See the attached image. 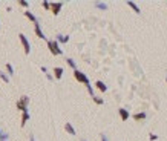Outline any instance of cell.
Instances as JSON below:
<instances>
[{
	"mask_svg": "<svg viewBox=\"0 0 167 141\" xmlns=\"http://www.w3.org/2000/svg\"><path fill=\"white\" fill-rule=\"evenodd\" d=\"M48 48H49L52 55H61L63 54V49L58 46V42L57 40H48Z\"/></svg>",
	"mask_w": 167,
	"mask_h": 141,
	"instance_id": "1",
	"label": "cell"
},
{
	"mask_svg": "<svg viewBox=\"0 0 167 141\" xmlns=\"http://www.w3.org/2000/svg\"><path fill=\"white\" fill-rule=\"evenodd\" d=\"M74 77H75V80H77V81L83 83V85H85V86H87V85H89V78H87V75H86L85 72H81V70L75 69V70H74Z\"/></svg>",
	"mask_w": 167,
	"mask_h": 141,
	"instance_id": "2",
	"label": "cell"
},
{
	"mask_svg": "<svg viewBox=\"0 0 167 141\" xmlns=\"http://www.w3.org/2000/svg\"><path fill=\"white\" fill-rule=\"evenodd\" d=\"M28 103H29V97L23 95L19 101H17V109L21 112H28Z\"/></svg>",
	"mask_w": 167,
	"mask_h": 141,
	"instance_id": "3",
	"label": "cell"
},
{
	"mask_svg": "<svg viewBox=\"0 0 167 141\" xmlns=\"http://www.w3.org/2000/svg\"><path fill=\"white\" fill-rule=\"evenodd\" d=\"M61 8H63V3H61V2H52L51 6H49V11L54 15H58L60 11H61Z\"/></svg>",
	"mask_w": 167,
	"mask_h": 141,
	"instance_id": "4",
	"label": "cell"
},
{
	"mask_svg": "<svg viewBox=\"0 0 167 141\" xmlns=\"http://www.w3.org/2000/svg\"><path fill=\"white\" fill-rule=\"evenodd\" d=\"M19 38H20V42H21V45H23V49H25V54L28 55L29 52H31V45H29V42H28V38H26V35L25 34H19Z\"/></svg>",
	"mask_w": 167,
	"mask_h": 141,
	"instance_id": "5",
	"label": "cell"
},
{
	"mask_svg": "<svg viewBox=\"0 0 167 141\" xmlns=\"http://www.w3.org/2000/svg\"><path fill=\"white\" fill-rule=\"evenodd\" d=\"M34 26H36V35H37L38 38H43V40H45L46 35L43 34V31H42V28H40V23L37 21V23H34Z\"/></svg>",
	"mask_w": 167,
	"mask_h": 141,
	"instance_id": "6",
	"label": "cell"
},
{
	"mask_svg": "<svg viewBox=\"0 0 167 141\" xmlns=\"http://www.w3.org/2000/svg\"><path fill=\"white\" fill-rule=\"evenodd\" d=\"M118 112H120V117H121V120H123V121L129 120V111H127V109L121 107V109H118Z\"/></svg>",
	"mask_w": 167,
	"mask_h": 141,
	"instance_id": "7",
	"label": "cell"
},
{
	"mask_svg": "<svg viewBox=\"0 0 167 141\" xmlns=\"http://www.w3.org/2000/svg\"><path fill=\"white\" fill-rule=\"evenodd\" d=\"M63 68H58V66H57V68H54V77L57 78V80H61V77H63Z\"/></svg>",
	"mask_w": 167,
	"mask_h": 141,
	"instance_id": "8",
	"label": "cell"
},
{
	"mask_svg": "<svg viewBox=\"0 0 167 141\" xmlns=\"http://www.w3.org/2000/svg\"><path fill=\"white\" fill-rule=\"evenodd\" d=\"M95 87H97V89H98L100 92H106V91H107V86L104 85V83H103L101 80L95 81Z\"/></svg>",
	"mask_w": 167,
	"mask_h": 141,
	"instance_id": "9",
	"label": "cell"
},
{
	"mask_svg": "<svg viewBox=\"0 0 167 141\" xmlns=\"http://www.w3.org/2000/svg\"><path fill=\"white\" fill-rule=\"evenodd\" d=\"M64 129H66V132H68L69 135H77V132H75V129L72 127L71 123H66V124H64Z\"/></svg>",
	"mask_w": 167,
	"mask_h": 141,
	"instance_id": "10",
	"label": "cell"
},
{
	"mask_svg": "<svg viewBox=\"0 0 167 141\" xmlns=\"http://www.w3.org/2000/svg\"><path fill=\"white\" fill-rule=\"evenodd\" d=\"M57 42H60V43H68V42H69V35L58 34V35H57Z\"/></svg>",
	"mask_w": 167,
	"mask_h": 141,
	"instance_id": "11",
	"label": "cell"
},
{
	"mask_svg": "<svg viewBox=\"0 0 167 141\" xmlns=\"http://www.w3.org/2000/svg\"><path fill=\"white\" fill-rule=\"evenodd\" d=\"M25 15L28 17V19H29L31 21H32V23H37V17L34 15V14H32V12H31V11H25Z\"/></svg>",
	"mask_w": 167,
	"mask_h": 141,
	"instance_id": "12",
	"label": "cell"
},
{
	"mask_svg": "<svg viewBox=\"0 0 167 141\" xmlns=\"http://www.w3.org/2000/svg\"><path fill=\"white\" fill-rule=\"evenodd\" d=\"M144 118H146V112H138V113H135L133 115L135 121H141V120H144Z\"/></svg>",
	"mask_w": 167,
	"mask_h": 141,
	"instance_id": "13",
	"label": "cell"
},
{
	"mask_svg": "<svg viewBox=\"0 0 167 141\" xmlns=\"http://www.w3.org/2000/svg\"><path fill=\"white\" fill-rule=\"evenodd\" d=\"M28 120H29V113L28 112H21V127L28 123Z\"/></svg>",
	"mask_w": 167,
	"mask_h": 141,
	"instance_id": "14",
	"label": "cell"
},
{
	"mask_svg": "<svg viewBox=\"0 0 167 141\" xmlns=\"http://www.w3.org/2000/svg\"><path fill=\"white\" fill-rule=\"evenodd\" d=\"M127 5H129V6L132 8V9H133L135 12H137V14H140V12H141V9H140V8H138L137 5H135L133 2H127Z\"/></svg>",
	"mask_w": 167,
	"mask_h": 141,
	"instance_id": "15",
	"label": "cell"
},
{
	"mask_svg": "<svg viewBox=\"0 0 167 141\" xmlns=\"http://www.w3.org/2000/svg\"><path fill=\"white\" fill-rule=\"evenodd\" d=\"M6 70H8V77H9V75H14V68H12L11 63H6Z\"/></svg>",
	"mask_w": 167,
	"mask_h": 141,
	"instance_id": "16",
	"label": "cell"
},
{
	"mask_svg": "<svg viewBox=\"0 0 167 141\" xmlns=\"http://www.w3.org/2000/svg\"><path fill=\"white\" fill-rule=\"evenodd\" d=\"M66 61H68V64H69V66H71V68H72L74 70H75V69H77V64H75V61H74L72 58H66Z\"/></svg>",
	"mask_w": 167,
	"mask_h": 141,
	"instance_id": "17",
	"label": "cell"
},
{
	"mask_svg": "<svg viewBox=\"0 0 167 141\" xmlns=\"http://www.w3.org/2000/svg\"><path fill=\"white\" fill-rule=\"evenodd\" d=\"M95 6L100 8V9H107V5H106V3H103V2H97Z\"/></svg>",
	"mask_w": 167,
	"mask_h": 141,
	"instance_id": "18",
	"label": "cell"
},
{
	"mask_svg": "<svg viewBox=\"0 0 167 141\" xmlns=\"http://www.w3.org/2000/svg\"><path fill=\"white\" fill-rule=\"evenodd\" d=\"M0 78H2V80L5 81V83H9V77H8L5 72H2V70H0Z\"/></svg>",
	"mask_w": 167,
	"mask_h": 141,
	"instance_id": "19",
	"label": "cell"
},
{
	"mask_svg": "<svg viewBox=\"0 0 167 141\" xmlns=\"http://www.w3.org/2000/svg\"><path fill=\"white\" fill-rule=\"evenodd\" d=\"M92 100H94L97 104H103V103H104V100L101 98V97H95V95H94V97H92Z\"/></svg>",
	"mask_w": 167,
	"mask_h": 141,
	"instance_id": "20",
	"label": "cell"
},
{
	"mask_svg": "<svg viewBox=\"0 0 167 141\" xmlns=\"http://www.w3.org/2000/svg\"><path fill=\"white\" fill-rule=\"evenodd\" d=\"M86 87H87V91H89V94H91V97H94V89H92V86H91V83H89V85H87Z\"/></svg>",
	"mask_w": 167,
	"mask_h": 141,
	"instance_id": "21",
	"label": "cell"
},
{
	"mask_svg": "<svg viewBox=\"0 0 167 141\" xmlns=\"http://www.w3.org/2000/svg\"><path fill=\"white\" fill-rule=\"evenodd\" d=\"M8 140V134H0V141H6Z\"/></svg>",
	"mask_w": 167,
	"mask_h": 141,
	"instance_id": "22",
	"label": "cell"
},
{
	"mask_svg": "<svg viewBox=\"0 0 167 141\" xmlns=\"http://www.w3.org/2000/svg\"><path fill=\"white\" fill-rule=\"evenodd\" d=\"M42 5H43V8H45V9L49 11V6H51V3H49V2H43Z\"/></svg>",
	"mask_w": 167,
	"mask_h": 141,
	"instance_id": "23",
	"label": "cell"
},
{
	"mask_svg": "<svg viewBox=\"0 0 167 141\" xmlns=\"http://www.w3.org/2000/svg\"><path fill=\"white\" fill-rule=\"evenodd\" d=\"M19 5H20V6H23V8H28V6H29V3H28V2H19Z\"/></svg>",
	"mask_w": 167,
	"mask_h": 141,
	"instance_id": "24",
	"label": "cell"
},
{
	"mask_svg": "<svg viewBox=\"0 0 167 141\" xmlns=\"http://www.w3.org/2000/svg\"><path fill=\"white\" fill-rule=\"evenodd\" d=\"M149 138H150V140L153 141V140H156V138H158V136H156V135H153V134H150V135H149Z\"/></svg>",
	"mask_w": 167,
	"mask_h": 141,
	"instance_id": "25",
	"label": "cell"
},
{
	"mask_svg": "<svg viewBox=\"0 0 167 141\" xmlns=\"http://www.w3.org/2000/svg\"><path fill=\"white\" fill-rule=\"evenodd\" d=\"M101 141H107V136L104 135V134H101Z\"/></svg>",
	"mask_w": 167,
	"mask_h": 141,
	"instance_id": "26",
	"label": "cell"
},
{
	"mask_svg": "<svg viewBox=\"0 0 167 141\" xmlns=\"http://www.w3.org/2000/svg\"><path fill=\"white\" fill-rule=\"evenodd\" d=\"M46 77H48V80H52V75H51L49 72H46Z\"/></svg>",
	"mask_w": 167,
	"mask_h": 141,
	"instance_id": "27",
	"label": "cell"
},
{
	"mask_svg": "<svg viewBox=\"0 0 167 141\" xmlns=\"http://www.w3.org/2000/svg\"><path fill=\"white\" fill-rule=\"evenodd\" d=\"M31 141H36V140H34V135H31V138H29Z\"/></svg>",
	"mask_w": 167,
	"mask_h": 141,
	"instance_id": "28",
	"label": "cell"
},
{
	"mask_svg": "<svg viewBox=\"0 0 167 141\" xmlns=\"http://www.w3.org/2000/svg\"><path fill=\"white\" fill-rule=\"evenodd\" d=\"M81 141H86V140H81Z\"/></svg>",
	"mask_w": 167,
	"mask_h": 141,
	"instance_id": "29",
	"label": "cell"
},
{
	"mask_svg": "<svg viewBox=\"0 0 167 141\" xmlns=\"http://www.w3.org/2000/svg\"><path fill=\"white\" fill-rule=\"evenodd\" d=\"M166 81H167V78H166Z\"/></svg>",
	"mask_w": 167,
	"mask_h": 141,
	"instance_id": "30",
	"label": "cell"
}]
</instances>
